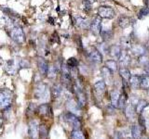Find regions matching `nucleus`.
<instances>
[{"mask_svg":"<svg viewBox=\"0 0 149 139\" xmlns=\"http://www.w3.org/2000/svg\"><path fill=\"white\" fill-rule=\"evenodd\" d=\"M140 87L144 90H149V76H143L141 77V83H140Z\"/></svg>","mask_w":149,"mask_h":139,"instance_id":"31","label":"nucleus"},{"mask_svg":"<svg viewBox=\"0 0 149 139\" xmlns=\"http://www.w3.org/2000/svg\"><path fill=\"white\" fill-rule=\"evenodd\" d=\"M130 134L133 137V139H141V134H142V128L139 125L134 124L130 128Z\"/></svg>","mask_w":149,"mask_h":139,"instance_id":"18","label":"nucleus"},{"mask_svg":"<svg viewBox=\"0 0 149 139\" xmlns=\"http://www.w3.org/2000/svg\"><path fill=\"white\" fill-rule=\"evenodd\" d=\"M83 7H84V9H85V11H90L91 9V3L87 1V0H84V1H83Z\"/></svg>","mask_w":149,"mask_h":139,"instance_id":"40","label":"nucleus"},{"mask_svg":"<svg viewBox=\"0 0 149 139\" xmlns=\"http://www.w3.org/2000/svg\"><path fill=\"white\" fill-rule=\"evenodd\" d=\"M66 65L69 69H73V68H77V65H78V61L76 58H70L67 62H66Z\"/></svg>","mask_w":149,"mask_h":139,"instance_id":"34","label":"nucleus"},{"mask_svg":"<svg viewBox=\"0 0 149 139\" xmlns=\"http://www.w3.org/2000/svg\"><path fill=\"white\" fill-rule=\"evenodd\" d=\"M143 139H146V138H143Z\"/></svg>","mask_w":149,"mask_h":139,"instance_id":"47","label":"nucleus"},{"mask_svg":"<svg viewBox=\"0 0 149 139\" xmlns=\"http://www.w3.org/2000/svg\"><path fill=\"white\" fill-rule=\"evenodd\" d=\"M98 50H99L102 54L104 53V52L108 54L109 53V46H107L105 44H101L100 47H99V49H98Z\"/></svg>","mask_w":149,"mask_h":139,"instance_id":"39","label":"nucleus"},{"mask_svg":"<svg viewBox=\"0 0 149 139\" xmlns=\"http://www.w3.org/2000/svg\"><path fill=\"white\" fill-rule=\"evenodd\" d=\"M67 108H68L70 112L74 113V111H78L79 110V105L77 103H76L74 100H70V101H68V103H67Z\"/></svg>","mask_w":149,"mask_h":139,"instance_id":"32","label":"nucleus"},{"mask_svg":"<svg viewBox=\"0 0 149 139\" xmlns=\"http://www.w3.org/2000/svg\"><path fill=\"white\" fill-rule=\"evenodd\" d=\"M101 36L102 40L104 42H108L110 40L113 39L114 37V32L112 30H102L101 31Z\"/></svg>","mask_w":149,"mask_h":139,"instance_id":"19","label":"nucleus"},{"mask_svg":"<svg viewBox=\"0 0 149 139\" xmlns=\"http://www.w3.org/2000/svg\"><path fill=\"white\" fill-rule=\"evenodd\" d=\"M119 74L121 78H122V80L124 81H129L130 77L132 76L130 75V72L126 67H121L119 69Z\"/></svg>","mask_w":149,"mask_h":139,"instance_id":"28","label":"nucleus"},{"mask_svg":"<svg viewBox=\"0 0 149 139\" xmlns=\"http://www.w3.org/2000/svg\"><path fill=\"white\" fill-rule=\"evenodd\" d=\"M101 72H102V76L104 78V83H111L112 81H113V72L109 70L106 66L102 67L101 69Z\"/></svg>","mask_w":149,"mask_h":139,"instance_id":"11","label":"nucleus"},{"mask_svg":"<svg viewBox=\"0 0 149 139\" xmlns=\"http://www.w3.org/2000/svg\"><path fill=\"white\" fill-rule=\"evenodd\" d=\"M76 24L81 28V29H87L88 27L91 26V23H88V21L85 19H82V18H77L76 19Z\"/></svg>","mask_w":149,"mask_h":139,"instance_id":"26","label":"nucleus"},{"mask_svg":"<svg viewBox=\"0 0 149 139\" xmlns=\"http://www.w3.org/2000/svg\"><path fill=\"white\" fill-rule=\"evenodd\" d=\"M105 66L109 70H111L113 72H116V71H118V64L114 59H108V60H107L106 63H105Z\"/></svg>","mask_w":149,"mask_h":139,"instance_id":"29","label":"nucleus"},{"mask_svg":"<svg viewBox=\"0 0 149 139\" xmlns=\"http://www.w3.org/2000/svg\"><path fill=\"white\" fill-rule=\"evenodd\" d=\"M6 71L8 73L11 74H15V72H17V67H16V64H15V61H14L13 59H10L9 61H8L7 65H6Z\"/></svg>","mask_w":149,"mask_h":139,"instance_id":"21","label":"nucleus"},{"mask_svg":"<svg viewBox=\"0 0 149 139\" xmlns=\"http://www.w3.org/2000/svg\"><path fill=\"white\" fill-rule=\"evenodd\" d=\"M120 96L121 94L119 93L118 90H113L111 92L110 94V99H111V105L115 107V108H118V101L120 98Z\"/></svg>","mask_w":149,"mask_h":139,"instance_id":"15","label":"nucleus"},{"mask_svg":"<svg viewBox=\"0 0 149 139\" xmlns=\"http://www.w3.org/2000/svg\"><path fill=\"white\" fill-rule=\"evenodd\" d=\"M132 52L140 57V56H143L146 53V47L142 45H133L132 46Z\"/></svg>","mask_w":149,"mask_h":139,"instance_id":"20","label":"nucleus"},{"mask_svg":"<svg viewBox=\"0 0 149 139\" xmlns=\"http://www.w3.org/2000/svg\"><path fill=\"white\" fill-rule=\"evenodd\" d=\"M126 100H127V95L126 94H123L120 96V98H119V101H118V109H123L124 106H125V103H126Z\"/></svg>","mask_w":149,"mask_h":139,"instance_id":"36","label":"nucleus"},{"mask_svg":"<svg viewBox=\"0 0 149 139\" xmlns=\"http://www.w3.org/2000/svg\"><path fill=\"white\" fill-rule=\"evenodd\" d=\"M37 65H38V69L40 72L43 74V75H46L48 74V71H49V65L47 60L44 59L43 58H38L37 59Z\"/></svg>","mask_w":149,"mask_h":139,"instance_id":"12","label":"nucleus"},{"mask_svg":"<svg viewBox=\"0 0 149 139\" xmlns=\"http://www.w3.org/2000/svg\"><path fill=\"white\" fill-rule=\"evenodd\" d=\"M28 133H29V136L31 139H39V134H38V125H37L36 122L32 120L29 122L28 125Z\"/></svg>","mask_w":149,"mask_h":139,"instance_id":"6","label":"nucleus"},{"mask_svg":"<svg viewBox=\"0 0 149 139\" xmlns=\"http://www.w3.org/2000/svg\"><path fill=\"white\" fill-rule=\"evenodd\" d=\"M106 89V83L104 81H98L94 83V90L98 94H102Z\"/></svg>","mask_w":149,"mask_h":139,"instance_id":"22","label":"nucleus"},{"mask_svg":"<svg viewBox=\"0 0 149 139\" xmlns=\"http://www.w3.org/2000/svg\"><path fill=\"white\" fill-rule=\"evenodd\" d=\"M49 129L45 124H40L38 126V134L40 139H47L48 138Z\"/></svg>","mask_w":149,"mask_h":139,"instance_id":"24","label":"nucleus"},{"mask_svg":"<svg viewBox=\"0 0 149 139\" xmlns=\"http://www.w3.org/2000/svg\"><path fill=\"white\" fill-rule=\"evenodd\" d=\"M13 92L9 89H0V109L8 108L13 100Z\"/></svg>","mask_w":149,"mask_h":139,"instance_id":"2","label":"nucleus"},{"mask_svg":"<svg viewBox=\"0 0 149 139\" xmlns=\"http://www.w3.org/2000/svg\"><path fill=\"white\" fill-rule=\"evenodd\" d=\"M121 44L122 45H124L126 48L127 47H132V41L129 40L128 38H126V37H123L122 39H121Z\"/></svg>","mask_w":149,"mask_h":139,"instance_id":"38","label":"nucleus"},{"mask_svg":"<svg viewBox=\"0 0 149 139\" xmlns=\"http://www.w3.org/2000/svg\"><path fill=\"white\" fill-rule=\"evenodd\" d=\"M90 28L93 34H95V35L100 34L102 31V18H100L99 16L95 18L91 23Z\"/></svg>","mask_w":149,"mask_h":139,"instance_id":"7","label":"nucleus"},{"mask_svg":"<svg viewBox=\"0 0 149 139\" xmlns=\"http://www.w3.org/2000/svg\"><path fill=\"white\" fill-rule=\"evenodd\" d=\"M74 92L76 93V95H77V104L79 105V107H81V108L85 107V105L87 104V97H86L85 93L82 90V87L74 85Z\"/></svg>","mask_w":149,"mask_h":139,"instance_id":"5","label":"nucleus"},{"mask_svg":"<svg viewBox=\"0 0 149 139\" xmlns=\"http://www.w3.org/2000/svg\"><path fill=\"white\" fill-rule=\"evenodd\" d=\"M71 139H86V137L81 130H73L71 133Z\"/></svg>","mask_w":149,"mask_h":139,"instance_id":"30","label":"nucleus"},{"mask_svg":"<svg viewBox=\"0 0 149 139\" xmlns=\"http://www.w3.org/2000/svg\"><path fill=\"white\" fill-rule=\"evenodd\" d=\"M148 16H149V8L148 7L142 8L138 12V18L139 19H144Z\"/></svg>","mask_w":149,"mask_h":139,"instance_id":"33","label":"nucleus"},{"mask_svg":"<svg viewBox=\"0 0 149 139\" xmlns=\"http://www.w3.org/2000/svg\"><path fill=\"white\" fill-rule=\"evenodd\" d=\"M130 85L132 88H138L140 87V83H141V77H139L137 75H132L130 76L129 79Z\"/></svg>","mask_w":149,"mask_h":139,"instance_id":"23","label":"nucleus"},{"mask_svg":"<svg viewBox=\"0 0 149 139\" xmlns=\"http://www.w3.org/2000/svg\"><path fill=\"white\" fill-rule=\"evenodd\" d=\"M125 115L129 119H132L136 115V109L132 104H128L125 106Z\"/></svg>","mask_w":149,"mask_h":139,"instance_id":"16","label":"nucleus"},{"mask_svg":"<svg viewBox=\"0 0 149 139\" xmlns=\"http://www.w3.org/2000/svg\"><path fill=\"white\" fill-rule=\"evenodd\" d=\"M98 16L102 19H114L116 17V12L112 8L107 6H102L98 9Z\"/></svg>","mask_w":149,"mask_h":139,"instance_id":"4","label":"nucleus"},{"mask_svg":"<svg viewBox=\"0 0 149 139\" xmlns=\"http://www.w3.org/2000/svg\"><path fill=\"white\" fill-rule=\"evenodd\" d=\"M114 139H123L122 136H121V134L119 133H116L115 134V136H114Z\"/></svg>","mask_w":149,"mask_h":139,"instance_id":"43","label":"nucleus"},{"mask_svg":"<svg viewBox=\"0 0 149 139\" xmlns=\"http://www.w3.org/2000/svg\"><path fill=\"white\" fill-rule=\"evenodd\" d=\"M138 62L140 65H142L143 67L146 66V64L149 63V58L146 55H143V56H140L139 58H138Z\"/></svg>","mask_w":149,"mask_h":139,"instance_id":"35","label":"nucleus"},{"mask_svg":"<svg viewBox=\"0 0 149 139\" xmlns=\"http://www.w3.org/2000/svg\"><path fill=\"white\" fill-rule=\"evenodd\" d=\"M63 119L74 130H80L81 122L76 114H74L69 111V112H66L63 115Z\"/></svg>","mask_w":149,"mask_h":139,"instance_id":"3","label":"nucleus"},{"mask_svg":"<svg viewBox=\"0 0 149 139\" xmlns=\"http://www.w3.org/2000/svg\"><path fill=\"white\" fill-rule=\"evenodd\" d=\"M36 111L40 116H43V117H49V116L52 115V109H51V107L49 104L40 105L37 108Z\"/></svg>","mask_w":149,"mask_h":139,"instance_id":"8","label":"nucleus"},{"mask_svg":"<svg viewBox=\"0 0 149 139\" xmlns=\"http://www.w3.org/2000/svg\"><path fill=\"white\" fill-rule=\"evenodd\" d=\"M63 92V87L61 85H59V83H57V85H54L52 86V89H51V94H52V96L54 97V98H57V97H59L61 96V94H62Z\"/></svg>","mask_w":149,"mask_h":139,"instance_id":"25","label":"nucleus"},{"mask_svg":"<svg viewBox=\"0 0 149 139\" xmlns=\"http://www.w3.org/2000/svg\"><path fill=\"white\" fill-rule=\"evenodd\" d=\"M143 68H144V71H146V75L149 76V63L146 64Z\"/></svg>","mask_w":149,"mask_h":139,"instance_id":"42","label":"nucleus"},{"mask_svg":"<svg viewBox=\"0 0 149 139\" xmlns=\"http://www.w3.org/2000/svg\"><path fill=\"white\" fill-rule=\"evenodd\" d=\"M46 92H47V86L44 83H40L35 89V96L36 98H41L42 96H44L46 95Z\"/></svg>","mask_w":149,"mask_h":139,"instance_id":"17","label":"nucleus"},{"mask_svg":"<svg viewBox=\"0 0 149 139\" xmlns=\"http://www.w3.org/2000/svg\"><path fill=\"white\" fill-rule=\"evenodd\" d=\"M147 93H148V96H149V90H147Z\"/></svg>","mask_w":149,"mask_h":139,"instance_id":"45","label":"nucleus"},{"mask_svg":"<svg viewBox=\"0 0 149 139\" xmlns=\"http://www.w3.org/2000/svg\"><path fill=\"white\" fill-rule=\"evenodd\" d=\"M121 51H122V49H121V46L120 45H112L109 46V53L111 57H113L115 58H119V56L121 54Z\"/></svg>","mask_w":149,"mask_h":139,"instance_id":"14","label":"nucleus"},{"mask_svg":"<svg viewBox=\"0 0 149 139\" xmlns=\"http://www.w3.org/2000/svg\"><path fill=\"white\" fill-rule=\"evenodd\" d=\"M118 24L121 29H126L132 24V19L128 16H120L118 20Z\"/></svg>","mask_w":149,"mask_h":139,"instance_id":"13","label":"nucleus"},{"mask_svg":"<svg viewBox=\"0 0 149 139\" xmlns=\"http://www.w3.org/2000/svg\"><path fill=\"white\" fill-rule=\"evenodd\" d=\"M58 72V68L55 66H51L49 67V71H48V75L49 77H54L56 74H57Z\"/></svg>","mask_w":149,"mask_h":139,"instance_id":"37","label":"nucleus"},{"mask_svg":"<svg viewBox=\"0 0 149 139\" xmlns=\"http://www.w3.org/2000/svg\"><path fill=\"white\" fill-rule=\"evenodd\" d=\"M148 106V103L146 100H139L138 103L136 104V106H135V109H136V112L141 114L143 109L146 108V107Z\"/></svg>","mask_w":149,"mask_h":139,"instance_id":"27","label":"nucleus"},{"mask_svg":"<svg viewBox=\"0 0 149 139\" xmlns=\"http://www.w3.org/2000/svg\"><path fill=\"white\" fill-rule=\"evenodd\" d=\"M118 62L121 67H127L130 62V54L126 50L121 51V54L118 58Z\"/></svg>","mask_w":149,"mask_h":139,"instance_id":"10","label":"nucleus"},{"mask_svg":"<svg viewBox=\"0 0 149 139\" xmlns=\"http://www.w3.org/2000/svg\"><path fill=\"white\" fill-rule=\"evenodd\" d=\"M6 29L8 35L10 36V38L13 41H15L16 43L22 44L24 42L25 35L22 28L15 21H13L12 19H9V20L7 21Z\"/></svg>","mask_w":149,"mask_h":139,"instance_id":"1","label":"nucleus"},{"mask_svg":"<svg viewBox=\"0 0 149 139\" xmlns=\"http://www.w3.org/2000/svg\"><path fill=\"white\" fill-rule=\"evenodd\" d=\"M51 40H52V42H54V43H59V42H60V40H59V35H58V34L56 32L52 34Z\"/></svg>","mask_w":149,"mask_h":139,"instance_id":"41","label":"nucleus"},{"mask_svg":"<svg viewBox=\"0 0 149 139\" xmlns=\"http://www.w3.org/2000/svg\"><path fill=\"white\" fill-rule=\"evenodd\" d=\"M128 139H132V138H128Z\"/></svg>","mask_w":149,"mask_h":139,"instance_id":"46","label":"nucleus"},{"mask_svg":"<svg viewBox=\"0 0 149 139\" xmlns=\"http://www.w3.org/2000/svg\"><path fill=\"white\" fill-rule=\"evenodd\" d=\"M87 1H88V2H90V3H93V2H95V0H87Z\"/></svg>","mask_w":149,"mask_h":139,"instance_id":"44","label":"nucleus"},{"mask_svg":"<svg viewBox=\"0 0 149 139\" xmlns=\"http://www.w3.org/2000/svg\"><path fill=\"white\" fill-rule=\"evenodd\" d=\"M88 58L94 63H101L102 61V54L97 48H92L91 52H88Z\"/></svg>","mask_w":149,"mask_h":139,"instance_id":"9","label":"nucleus"}]
</instances>
